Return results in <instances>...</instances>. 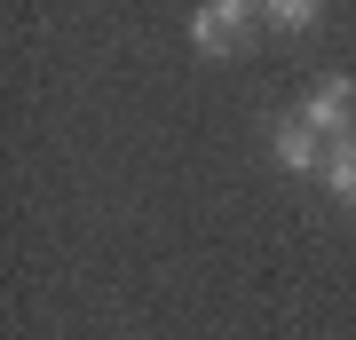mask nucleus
I'll list each match as a JSON object with an SVG mask.
<instances>
[{"label":"nucleus","mask_w":356,"mask_h":340,"mask_svg":"<svg viewBox=\"0 0 356 340\" xmlns=\"http://www.w3.org/2000/svg\"><path fill=\"white\" fill-rule=\"evenodd\" d=\"M325 182H332V198H341V206H356V135H341V143H332Z\"/></svg>","instance_id":"obj_4"},{"label":"nucleus","mask_w":356,"mask_h":340,"mask_svg":"<svg viewBox=\"0 0 356 340\" xmlns=\"http://www.w3.org/2000/svg\"><path fill=\"white\" fill-rule=\"evenodd\" d=\"M254 24H261L254 8H238V0H214V8H198V16H191V40H198L206 56H238L245 40H254Z\"/></svg>","instance_id":"obj_1"},{"label":"nucleus","mask_w":356,"mask_h":340,"mask_svg":"<svg viewBox=\"0 0 356 340\" xmlns=\"http://www.w3.org/2000/svg\"><path fill=\"white\" fill-rule=\"evenodd\" d=\"M269 151H277V166H293V175H325V159H332V143L309 127L301 111L277 119V135H269Z\"/></svg>","instance_id":"obj_2"},{"label":"nucleus","mask_w":356,"mask_h":340,"mask_svg":"<svg viewBox=\"0 0 356 340\" xmlns=\"http://www.w3.org/2000/svg\"><path fill=\"white\" fill-rule=\"evenodd\" d=\"M348 95H356V88H348L341 72H332V79H317V88H309V103H301V119L317 127L325 143H341V135H348Z\"/></svg>","instance_id":"obj_3"},{"label":"nucleus","mask_w":356,"mask_h":340,"mask_svg":"<svg viewBox=\"0 0 356 340\" xmlns=\"http://www.w3.org/2000/svg\"><path fill=\"white\" fill-rule=\"evenodd\" d=\"M269 24H277V32H309V24H317V8H309V0H277Z\"/></svg>","instance_id":"obj_5"}]
</instances>
